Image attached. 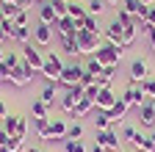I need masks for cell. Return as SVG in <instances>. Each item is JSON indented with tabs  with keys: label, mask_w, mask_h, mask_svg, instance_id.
Listing matches in <instances>:
<instances>
[{
	"label": "cell",
	"mask_w": 155,
	"mask_h": 152,
	"mask_svg": "<svg viewBox=\"0 0 155 152\" xmlns=\"http://www.w3.org/2000/svg\"><path fill=\"white\" fill-rule=\"evenodd\" d=\"M141 3H144V6H155V0H141Z\"/></svg>",
	"instance_id": "f907efd6"
},
{
	"label": "cell",
	"mask_w": 155,
	"mask_h": 152,
	"mask_svg": "<svg viewBox=\"0 0 155 152\" xmlns=\"http://www.w3.org/2000/svg\"><path fill=\"white\" fill-rule=\"evenodd\" d=\"M39 22H47V25H53V28H55V22H58V17H55V11H53V3H50V0H45V3L39 6Z\"/></svg>",
	"instance_id": "d6986e66"
},
{
	"label": "cell",
	"mask_w": 155,
	"mask_h": 152,
	"mask_svg": "<svg viewBox=\"0 0 155 152\" xmlns=\"http://www.w3.org/2000/svg\"><path fill=\"white\" fill-rule=\"evenodd\" d=\"M97 94H100V86H97V83H91V86L83 91V97H89V100H94V102H97Z\"/></svg>",
	"instance_id": "b9f144b4"
},
{
	"label": "cell",
	"mask_w": 155,
	"mask_h": 152,
	"mask_svg": "<svg viewBox=\"0 0 155 152\" xmlns=\"http://www.w3.org/2000/svg\"><path fill=\"white\" fill-rule=\"evenodd\" d=\"M8 69H14V66H19V64H22V55H19V53H14V50H8L6 53V61H3Z\"/></svg>",
	"instance_id": "8d00e7d4"
},
{
	"label": "cell",
	"mask_w": 155,
	"mask_h": 152,
	"mask_svg": "<svg viewBox=\"0 0 155 152\" xmlns=\"http://www.w3.org/2000/svg\"><path fill=\"white\" fill-rule=\"evenodd\" d=\"M11 22H14V25H28V11L22 8V11H19V14L14 17V20H11Z\"/></svg>",
	"instance_id": "7bdbcfd3"
},
{
	"label": "cell",
	"mask_w": 155,
	"mask_h": 152,
	"mask_svg": "<svg viewBox=\"0 0 155 152\" xmlns=\"http://www.w3.org/2000/svg\"><path fill=\"white\" fill-rule=\"evenodd\" d=\"M147 36H150V44H152V50H155V28H147Z\"/></svg>",
	"instance_id": "f6af8a7d"
},
{
	"label": "cell",
	"mask_w": 155,
	"mask_h": 152,
	"mask_svg": "<svg viewBox=\"0 0 155 152\" xmlns=\"http://www.w3.org/2000/svg\"><path fill=\"white\" fill-rule=\"evenodd\" d=\"M144 91V100H155V78H147L144 83H139Z\"/></svg>",
	"instance_id": "836d02e7"
},
{
	"label": "cell",
	"mask_w": 155,
	"mask_h": 152,
	"mask_svg": "<svg viewBox=\"0 0 155 152\" xmlns=\"http://www.w3.org/2000/svg\"><path fill=\"white\" fill-rule=\"evenodd\" d=\"M122 55H125V47H119V44H111V42H103L100 47H97L94 58L100 61L105 69H116V66H119V61H122Z\"/></svg>",
	"instance_id": "6da1fadb"
},
{
	"label": "cell",
	"mask_w": 155,
	"mask_h": 152,
	"mask_svg": "<svg viewBox=\"0 0 155 152\" xmlns=\"http://www.w3.org/2000/svg\"><path fill=\"white\" fill-rule=\"evenodd\" d=\"M147 78H150L147 61H144V58H136V61L130 64V83H144Z\"/></svg>",
	"instance_id": "9a60e30c"
},
{
	"label": "cell",
	"mask_w": 155,
	"mask_h": 152,
	"mask_svg": "<svg viewBox=\"0 0 155 152\" xmlns=\"http://www.w3.org/2000/svg\"><path fill=\"white\" fill-rule=\"evenodd\" d=\"M94 141L100 144V147H105L108 152H122V149H119L122 141H119V136L114 133V127H111V130H97V138H94Z\"/></svg>",
	"instance_id": "30bf717a"
},
{
	"label": "cell",
	"mask_w": 155,
	"mask_h": 152,
	"mask_svg": "<svg viewBox=\"0 0 155 152\" xmlns=\"http://www.w3.org/2000/svg\"><path fill=\"white\" fill-rule=\"evenodd\" d=\"M116 94L111 91V86H105V89H100V94H97V102H94V111H111L114 105H116Z\"/></svg>",
	"instance_id": "4fadbf2b"
},
{
	"label": "cell",
	"mask_w": 155,
	"mask_h": 152,
	"mask_svg": "<svg viewBox=\"0 0 155 152\" xmlns=\"http://www.w3.org/2000/svg\"><path fill=\"white\" fill-rule=\"evenodd\" d=\"M3 61H6V53H3V50H0V64H3Z\"/></svg>",
	"instance_id": "816d5d0a"
},
{
	"label": "cell",
	"mask_w": 155,
	"mask_h": 152,
	"mask_svg": "<svg viewBox=\"0 0 155 152\" xmlns=\"http://www.w3.org/2000/svg\"><path fill=\"white\" fill-rule=\"evenodd\" d=\"M75 39H78V47H81V55H89V58L97 53V47L103 44L100 36H97V33H89V31H78Z\"/></svg>",
	"instance_id": "52a82bcc"
},
{
	"label": "cell",
	"mask_w": 155,
	"mask_h": 152,
	"mask_svg": "<svg viewBox=\"0 0 155 152\" xmlns=\"http://www.w3.org/2000/svg\"><path fill=\"white\" fill-rule=\"evenodd\" d=\"M144 25H147V28H155V6H150V14H147Z\"/></svg>",
	"instance_id": "ee69618b"
},
{
	"label": "cell",
	"mask_w": 155,
	"mask_h": 152,
	"mask_svg": "<svg viewBox=\"0 0 155 152\" xmlns=\"http://www.w3.org/2000/svg\"><path fill=\"white\" fill-rule=\"evenodd\" d=\"M31 116H33V119H45V116H50V108H47L42 100H33V102H31Z\"/></svg>",
	"instance_id": "4316f807"
},
{
	"label": "cell",
	"mask_w": 155,
	"mask_h": 152,
	"mask_svg": "<svg viewBox=\"0 0 155 152\" xmlns=\"http://www.w3.org/2000/svg\"><path fill=\"white\" fill-rule=\"evenodd\" d=\"M3 141H8V133H6L3 127H0V144H3Z\"/></svg>",
	"instance_id": "c3c4849f"
},
{
	"label": "cell",
	"mask_w": 155,
	"mask_h": 152,
	"mask_svg": "<svg viewBox=\"0 0 155 152\" xmlns=\"http://www.w3.org/2000/svg\"><path fill=\"white\" fill-rule=\"evenodd\" d=\"M11 39H14V42H19V44H31L33 31H31L28 25H14V28H11Z\"/></svg>",
	"instance_id": "ffe728a7"
},
{
	"label": "cell",
	"mask_w": 155,
	"mask_h": 152,
	"mask_svg": "<svg viewBox=\"0 0 155 152\" xmlns=\"http://www.w3.org/2000/svg\"><path fill=\"white\" fill-rule=\"evenodd\" d=\"M67 138H69V141H81V138H83V125H81V122L69 125V133H67Z\"/></svg>",
	"instance_id": "d590c367"
},
{
	"label": "cell",
	"mask_w": 155,
	"mask_h": 152,
	"mask_svg": "<svg viewBox=\"0 0 155 152\" xmlns=\"http://www.w3.org/2000/svg\"><path fill=\"white\" fill-rule=\"evenodd\" d=\"M61 50L67 55H72V58H78L81 55V47H78V39H61Z\"/></svg>",
	"instance_id": "f1b7e54d"
},
{
	"label": "cell",
	"mask_w": 155,
	"mask_h": 152,
	"mask_svg": "<svg viewBox=\"0 0 155 152\" xmlns=\"http://www.w3.org/2000/svg\"><path fill=\"white\" fill-rule=\"evenodd\" d=\"M105 3H111V6H116V3H119V0H105Z\"/></svg>",
	"instance_id": "f5cc1de1"
},
{
	"label": "cell",
	"mask_w": 155,
	"mask_h": 152,
	"mask_svg": "<svg viewBox=\"0 0 155 152\" xmlns=\"http://www.w3.org/2000/svg\"><path fill=\"white\" fill-rule=\"evenodd\" d=\"M36 75H39V72H36L31 64H25V61H22L19 66H14V69L8 72V83H11V86H17V89H22V86H28V83L36 78Z\"/></svg>",
	"instance_id": "3957f363"
},
{
	"label": "cell",
	"mask_w": 155,
	"mask_h": 152,
	"mask_svg": "<svg viewBox=\"0 0 155 152\" xmlns=\"http://www.w3.org/2000/svg\"><path fill=\"white\" fill-rule=\"evenodd\" d=\"M19 55H22V61H25V64H31L36 72H42V66H45V53L39 50L36 44H22Z\"/></svg>",
	"instance_id": "ba28073f"
},
{
	"label": "cell",
	"mask_w": 155,
	"mask_h": 152,
	"mask_svg": "<svg viewBox=\"0 0 155 152\" xmlns=\"http://www.w3.org/2000/svg\"><path fill=\"white\" fill-rule=\"evenodd\" d=\"M25 149V138L19 136H8V141L0 144V152H22Z\"/></svg>",
	"instance_id": "7402d4cb"
},
{
	"label": "cell",
	"mask_w": 155,
	"mask_h": 152,
	"mask_svg": "<svg viewBox=\"0 0 155 152\" xmlns=\"http://www.w3.org/2000/svg\"><path fill=\"white\" fill-rule=\"evenodd\" d=\"M61 147H64V152H86V144L83 141H69V138H64Z\"/></svg>",
	"instance_id": "d6a6232c"
},
{
	"label": "cell",
	"mask_w": 155,
	"mask_h": 152,
	"mask_svg": "<svg viewBox=\"0 0 155 152\" xmlns=\"http://www.w3.org/2000/svg\"><path fill=\"white\" fill-rule=\"evenodd\" d=\"M55 31H58V39H75V36H78V28H75V20H72V17L58 20L55 22Z\"/></svg>",
	"instance_id": "2e32d148"
},
{
	"label": "cell",
	"mask_w": 155,
	"mask_h": 152,
	"mask_svg": "<svg viewBox=\"0 0 155 152\" xmlns=\"http://www.w3.org/2000/svg\"><path fill=\"white\" fill-rule=\"evenodd\" d=\"M50 133H53L50 144H53V141H64V138H67V133H69L67 119H50Z\"/></svg>",
	"instance_id": "ac0fdd59"
},
{
	"label": "cell",
	"mask_w": 155,
	"mask_h": 152,
	"mask_svg": "<svg viewBox=\"0 0 155 152\" xmlns=\"http://www.w3.org/2000/svg\"><path fill=\"white\" fill-rule=\"evenodd\" d=\"M0 22H3V11H0Z\"/></svg>",
	"instance_id": "11a10c76"
},
{
	"label": "cell",
	"mask_w": 155,
	"mask_h": 152,
	"mask_svg": "<svg viewBox=\"0 0 155 152\" xmlns=\"http://www.w3.org/2000/svg\"><path fill=\"white\" fill-rule=\"evenodd\" d=\"M122 33H125V25H122L119 20H114V22L105 28V42H111V44H119V47H122Z\"/></svg>",
	"instance_id": "e0dca14e"
},
{
	"label": "cell",
	"mask_w": 155,
	"mask_h": 152,
	"mask_svg": "<svg viewBox=\"0 0 155 152\" xmlns=\"http://www.w3.org/2000/svg\"><path fill=\"white\" fill-rule=\"evenodd\" d=\"M17 122H19V116H6V119H3V130L8 133V136H14V133H17Z\"/></svg>",
	"instance_id": "74e56055"
},
{
	"label": "cell",
	"mask_w": 155,
	"mask_h": 152,
	"mask_svg": "<svg viewBox=\"0 0 155 152\" xmlns=\"http://www.w3.org/2000/svg\"><path fill=\"white\" fill-rule=\"evenodd\" d=\"M83 31H89V33H97V36H100V28H97V17H86V20H83Z\"/></svg>",
	"instance_id": "f35d334b"
},
{
	"label": "cell",
	"mask_w": 155,
	"mask_h": 152,
	"mask_svg": "<svg viewBox=\"0 0 155 152\" xmlns=\"http://www.w3.org/2000/svg\"><path fill=\"white\" fill-rule=\"evenodd\" d=\"M33 44H36V47H50V44H53V25L39 22V25L33 28Z\"/></svg>",
	"instance_id": "8fae6325"
},
{
	"label": "cell",
	"mask_w": 155,
	"mask_h": 152,
	"mask_svg": "<svg viewBox=\"0 0 155 152\" xmlns=\"http://www.w3.org/2000/svg\"><path fill=\"white\" fill-rule=\"evenodd\" d=\"M122 141H130V144L136 147V152H155V147L150 144V138L141 136L136 127H125V130H122Z\"/></svg>",
	"instance_id": "8992f818"
},
{
	"label": "cell",
	"mask_w": 155,
	"mask_h": 152,
	"mask_svg": "<svg viewBox=\"0 0 155 152\" xmlns=\"http://www.w3.org/2000/svg\"><path fill=\"white\" fill-rule=\"evenodd\" d=\"M14 136H19V138L28 136V119H25V116H19V122H17V133H14Z\"/></svg>",
	"instance_id": "ab89813d"
},
{
	"label": "cell",
	"mask_w": 155,
	"mask_h": 152,
	"mask_svg": "<svg viewBox=\"0 0 155 152\" xmlns=\"http://www.w3.org/2000/svg\"><path fill=\"white\" fill-rule=\"evenodd\" d=\"M122 100H125L127 108H141V105L147 102V100H144V91H141L139 83H130V86L122 91Z\"/></svg>",
	"instance_id": "9c48e42d"
},
{
	"label": "cell",
	"mask_w": 155,
	"mask_h": 152,
	"mask_svg": "<svg viewBox=\"0 0 155 152\" xmlns=\"http://www.w3.org/2000/svg\"><path fill=\"white\" fill-rule=\"evenodd\" d=\"M6 116H8V108H6L3 100H0V119H6Z\"/></svg>",
	"instance_id": "bcb514c9"
},
{
	"label": "cell",
	"mask_w": 155,
	"mask_h": 152,
	"mask_svg": "<svg viewBox=\"0 0 155 152\" xmlns=\"http://www.w3.org/2000/svg\"><path fill=\"white\" fill-rule=\"evenodd\" d=\"M50 3H53L55 17H58V20H64V17H67V8H69V3H67V0H50Z\"/></svg>",
	"instance_id": "e575fe53"
},
{
	"label": "cell",
	"mask_w": 155,
	"mask_h": 152,
	"mask_svg": "<svg viewBox=\"0 0 155 152\" xmlns=\"http://www.w3.org/2000/svg\"><path fill=\"white\" fill-rule=\"evenodd\" d=\"M147 138H150V144L155 147V130H150V136H147Z\"/></svg>",
	"instance_id": "681fc988"
},
{
	"label": "cell",
	"mask_w": 155,
	"mask_h": 152,
	"mask_svg": "<svg viewBox=\"0 0 155 152\" xmlns=\"http://www.w3.org/2000/svg\"><path fill=\"white\" fill-rule=\"evenodd\" d=\"M111 80H114V69H103L100 75L94 78V83L100 86V89H105V86H111Z\"/></svg>",
	"instance_id": "1f68e13d"
},
{
	"label": "cell",
	"mask_w": 155,
	"mask_h": 152,
	"mask_svg": "<svg viewBox=\"0 0 155 152\" xmlns=\"http://www.w3.org/2000/svg\"><path fill=\"white\" fill-rule=\"evenodd\" d=\"M83 69H86V72L91 75V78H97V75H100V72H103L105 66H103V64H100V61H97V58H94V55H91V58H89V61L83 64Z\"/></svg>",
	"instance_id": "f546056e"
},
{
	"label": "cell",
	"mask_w": 155,
	"mask_h": 152,
	"mask_svg": "<svg viewBox=\"0 0 155 152\" xmlns=\"http://www.w3.org/2000/svg\"><path fill=\"white\" fill-rule=\"evenodd\" d=\"M28 152H42V149H36V147H31V149H28Z\"/></svg>",
	"instance_id": "db71d44e"
},
{
	"label": "cell",
	"mask_w": 155,
	"mask_h": 152,
	"mask_svg": "<svg viewBox=\"0 0 155 152\" xmlns=\"http://www.w3.org/2000/svg\"><path fill=\"white\" fill-rule=\"evenodd\" d=\"M33 130H36V136L42 138V141H50V138H53V133H50V116L33 119Z\"/></svg>",
	"instance_id": "44dd1931"
},
{
	"label": "cell",
	"mask_w": 155,
	"mask_h": 152,
	"mask_svg": "<svg viewBox=\"0 0 155 152\" xmlns=\"http://www.w3.org/2000/svg\"><path fill=\"white\" fill-rule=\"evenodd\" d=\"M116 20H119L122 25H130V22H136V17H130L125 8H119V11H116Z\"/></svg>",
	"instance_id": "60d3db41"
},
{
	"label": "cell",
	"mask_w": 155,
	"mask_h": 152,
	"mask_svg": "<svg viewBox=\"0 0 155 152\" xmlns=\"http://www.w3.org/2000/svg\"><path fill=\"white\" fill-rule=\"evenodd\" d=\"M86 75L83 64H64V72H61V78H58V86H64V89H72L81 83V78Z\"/></svg>",
	"instance_id": "277c9868"
},
{
	"label": "cell",
	"mask_w": 155,
	"mask_h": 152,
	"mask_svg": "<svg viewBox=\"0 0 155 152\" xmlns=\"http://www.w3.org/2000/svg\"><path fill=\"white\" fill-rule=\"evenodd\" d=\"M122 8H125L130 17H136L139 22H144V20H147V14H150V6H144L141 0H125Z\"/></svg>",
	"instance_id": "5bb4252c"
},
{
	"label": "cell",
	"mask_w": 155,
	"mask_h": 152,
	"mask_svg": "<svg viewBox=\"0 0 155 152\" xmlns=\"http://www.w3.org/2000/svg\"><path fill=\"white\" fill-rule=\"evenodd\" d=\"M91 152H108V149H105V147H100V144H97V141H94V147H91Z\"/></svg>",
	"instance_id": "7dc6e473"
},
{
	"label": "cell",
	"mask_w": 155,
	"mask_h": 152,
	"mask_svg": "<svg viewBox=\"0 0 155 152\" xmlns=\"http://www.w3.org/2000/svg\"><path fill=\"white\" fill-rule=\"evenodd\" d=\"M61 72H64V61H61V55L58 53H47L45 55V66H42V78L53 86H58V78H61Z\"/></svg>",
	"instance_id": "7a4b0ae2"
},
{
	"label": "cell",
	"mask_w": 155,
	"mask_h": 152,
	"mask_svg": "<svg viewBox=\"0 0 155 152\" xmlns=\"http://www.w3.org/2000/svg\"><path fill=\"white\" fill-rule=\"evenodd\" d=\"M105 8V0H89V6H86V14L89 17H100Z\"/></svg>",
	"instance_id": "4dcf8cb0"
},
{
	"label": "cell",
	"mask_w": 155,
	"mask_h": 152,
	"mask_svg": "<svg viewBox=\"0 0 155 152\" xmlns=\"http://www.w3.org/2000/svg\"><path fill=\"white\" fill-rule=\"evenodd\" d=\"M94 127L97 130H111L114 122H111V116H108L105 111H94Z\"/></svg>",
	"instance_id": "484cf974"
},
{
	"label": "cell",
	"mask_w": 155,
	"mask_h": 152,
	"mask_svg": "<svg viewBox=\"0 0 155 152\" xmlns=\"http://www.w3.org/2000/svg\"><path fill=\"white\" fill-rule=\"evenodd\" d=\"M39 100H42V102H45V105H47V108L53 111V105L58 102V94H55V86H53V83H47V86L42 89V94H39Z\"/></svg>",
	"instance_id": "603a6c76"
},
{
	"label": "cell",
	"mask_w": 155,
	"mask_h": 152,
	"mask_svg": "<svg viewBox=\"0 0 155 152\" xmlns=\"http://www.w3.org/2000/svg\"><path fill=\"white\" fill-rule=\"evenodd\" d=\"M89 113H94V100L83 97L81 102L75 105V119H83V116H89Z\"/></svg>",
	"instance_id": "cb8c5ba5"
},
{
	"label": "cell",
	"mask_w": 155,
	"mask_h": 152,
	"mask_svg": "<svg viewBox=\"0 0 155 152\" xmlns=\"http://www.w3.org/2000/svg\"><path fill=\"white\" fill-rule=\"evenodd\" d=\"M0 11H3V20H14L22 8H19V3H6V0H0Z\"/></svg>",
	"instance_id": "83f0119b"
},
{
	"label": "cell",
	"mask_w": 155,
	"mask_h": 152,
	"mask_svg": "<svg viewBox=\"0 0 155 152\" xmlns=\"http://www.w3.org/2000/svg\"><path fill=\"white\" fill-rule=\"evenodd\" d=\"M67 3H69V0H67Z\"/></svg>",
	"instance_id": "6f0895ef"
},
{
	"label": "cell",
	"mask_w": 155,
	"mask_h": 152,
	"mask_svg": "<svg viewBox=\"0 0 155 152\" xmlns=\"http://www.w3.org/2000/svg\"><path fill=\"white\" fill-rule=\"evenodd\" d=\"M83 86L81 83H78V86H72V89H67L64 94H61V100H58V102H61V108H64V113H69V116H75V105L78 102H81L83 100Z\"/></svg>",
	"instance_id": "5b68a950"
},
{
	"label": "cell",
	"mask_w": 155,
	"mask_h": 152,
	"mask_svg": "<svg viewBox=\"0 0 155 152\" xmlns=\"http://www.w3.org/2000/svg\"><path fill=\"white\" fill-rule=\"evenodd\" d=\"M105 113L111 116V122H122V119H125V113H127V105H125V100L119 97V100H116V105H114L111 111H105Z\"/></svg>",
	"instance_id": "d4e9b609"
},
{
	"label": "cell",
	"mask_w": 155,
	"mask_h": 152,
	"mask_svg": "<svg viewBox=\"0 0 155 152\" xmlns=\"http://www.w3.org/2000/svg\"><path fill=\"white\" fill-rule=\"evenodd\" d=\"M39 3H45V0H39Z\"/></svg>",
	"instance_id": "9f6ffc18"
},
{
	"label": "cell",
	"mask_w": 155,
	"mask_h": 152,
	"mask_svg": "<svg viewBox=\"0 0 155 152\" xmlns=\"http://www.w3.org/2000/svg\"><path fill=\"white\" fill-rule=\"evenodd\" d=\"M139 125L147 130H155V100H147L139 108Z\"/></svg>",
	"instance_id": "7c38bea8"
}]
</instances>
